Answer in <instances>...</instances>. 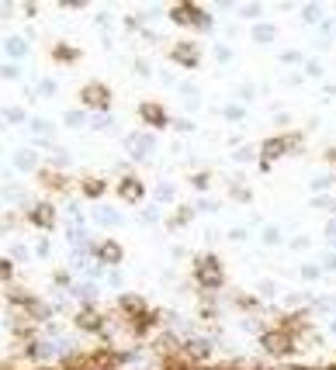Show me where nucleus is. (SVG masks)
Instances as JSON below:
<instances>
[{"label": "nucleus", "mask_w": 336, "mask_h": 370, "mask_svg": "<svg viewBox=\"0 0 336 370\" xmlns=\"http://www.w3.org/2000/svg\"><path fill=\"white\" fill-rule=\"evenodd\" d=\"M301 146H305V135H301V132H277V135L263 139V142H260V170L267 173L277 159H284L288 153H298Z\"/></svg>", "instance_id": "f257e3e1"}, {"label": "nucleus", "mask_w": 336, "mask_h": 370, "mask_svg": "<svg viewBox=\"0 0 336 370\" xmlns=\"http://www.w3.org/2000/svg\"><path fill=\"white\" fill-rule=\"evenodd\" d=\"M191 277H194V284H198L201 291H208V294L225 287V266H222V260H218L215 253H201V256H194Z\"/></svg>", "instance_id": "f03ea898"}, {"label": "nucleus", "mask_w": 336, "mask_h": 370, "mask_svg": "<svg viewBox=\"0 0 336 370\" xmlns=\"http://www.w3.org/2000/svg\"><path fill=\"white\" fill-rule=\"evenodd\" d=\"M260 349L270 356V360H288L298 353V339H291L288 332H281L277 325H267L260 332Z\"/></svg>", "instance_id": "7ed1b4c3"}, {"label": "nucleus", "mask_w": 336, "mask_h": 370, "mask_svg": "<svg viewBox=\"0 0 336 370\" xmlns=\"http://www.w3.org/2000/svg\"><path fill=\"white\" fill-rule=\"evenodd\" d=\"M170 21L180 25V28H198V32H208L212 28V14L198 4H174L170 8Z\"/></svg>", "instance_id": "20e7f679"}, {"label": "nucleus", "mask_w": 336, "mask_h": 370, "mask_svg": "<svg viewBox=\"0 0 336 370\" xmlns=\"http://www.w3.org/2000/svg\"><path fill=\"white\" fill-rule=\"evenodd\" d=\"M80 104H84L87 111H108V108L115 104L111 87H108V84H101V80L84 84V87H80Z\"/></svg>", "instance_id": "39448f33"}, {"label": "nucleus", "mask_w": 336, "mask_h": 370, "mask_svg": "<svg viewBox=\"0 0 336 370\" xmlns=\"http://www.w3.org/2000/svg\"><path fill=\"white\" fill-rule=\"evenodd\" d=\"M73 325L80 329V332H87V335H101V339H108V318H104V311L101 308H94V304H84L77 315H73Z\"/></svg>", "instance_id": "423d86ee"}, {"label": "nucleus", "mask_w": 336, "mask_h": 370, "mask_svg": "<svg viewBox=\"0 0 336 370\" xmlns=\"http://www.w3.org/2000/svg\"><path fill=\"white\" fill-rule=\"evenodd\" d=\"M25 222H28L32 228L53 232V228L59 225V218H56V204H53V201H39V204H32L28 215H25Z\"/></svg>", "instance_id": "0eeeda50"}, {"label": "nucleus", "mask_w": 336, "mask_h": 370, "mask_svg": "<svg viewBox=\"0 0 336 370\" xmlns=\"http://www.w3.org/2000/svg\"><path fill=\"white\" fill-rule=\"evenodd\" d=\"M35 180H39V187L49 191V194H66V191L73 187V180H70L63 170H56V166H42V170L35 173Z\"/></svg>", "instance_id": "6e6552de"}, {"label": "nucleus", "mask_w": 336, "mask_h": 370, "mask_svg": "<svg viewBox=\"0 0 336 370\" xmlns=\"http://www.w3.org/2000/svg\"><path fill=\"white\" fill-rule=\"evenodd\" d=\"M139 121H142L146 128L163 132V128L170 125V115H167V108H163L160 101H142V104H139Z\"/></svg>", "instance_id": "1a4fd4ad"}, {"label": "nucleus", "mask_w": 336, "mask_h": 370, "mask_svg": "<svg viewBox=\"0 0 336 370\" xmlns=\"http://www.w3.org/2000/svg\"><path fill=\"white\" fill-rule=\"evenodd\" d=\"M170 63H177L184 70H198L201 66V46H194V42H174Z\"/></svg>", "instance_id": "9d476101"}, {"label": "nucleus", "mask_w": 336, "mask_h": 370, "mask_svg": "<svg viewBox=\"0 0 336 370\" xmlns=\"http://www.w3.org/2000/svg\"><path fill=\"white\" fill-rule=\"evenodd\" d=\"M115 194H118V201L122 204H139V201H146V184L139 180V177H122L118 180V187H115Z\"/></svg>", "instance_id": "9b49d317"}, {"label": "nucleus", "mask_w": 336, "mask_h": 370, "mask_svg": "<svg viewBox=\"0 0 336 370\" xmlns=\"http://www.w3.org/2000/svg\"><path fill=\"white\" fill-rule=\"evenodd\" d=\"M277 329L288 332L291 339H301V335H308L312 325H308V315H305V311H288V315L277 318Z\"/></svg>", "instance_id": "f8f14e48"}, {"label": "nucleus", "mask_w": 336, "mask_h": 370, "mask_svg": "<svg viewBox=\"0 0 336 370\" xmlns=\"http://www.w3.org/2000/svg\"><path fill=\"white\" fill-rule=\"evenodd\" d=\"M94 256H97V263H104V266H118V263L125 260V249H122L118 239H101V242L94 246Z\"/></svg>", "instance_id": "ddd939ff"}, {"label": "nucleus", "mask_w": 336, "mask_h": 370, "mask_svg": "<svg viewBox=\"0 0 336 370\" xmlns=\"http://www.w3.org/2000/svg\"><path fill=\"white\" fill-rule=\"evenodd\" d=\"M115 308H118V315H122L125 322H136L139 315H146V311H149L146 298H139V294H122V298L115 301Z\"/></svg>", "instance_id": "4468645a"}, {"label": "nucleus", "mask_w": 336, "mask_h": 370, "mask_svg": "<svg viewBox=\"0 0 336 370\" xmlns=\"http://www.w3.org/2000/svg\"><path fill=\"white\" fill-rule=\"evenodd\" d=\"M160 318H163V315H160L156 308H149L146 315H139L136 322H125V325H129V332H132L136 339H149V335L156 332V325H160Z\"/></svg>", "instance_id": "2eb2a0df"}, {"label": "nucleus", "mask_w": 336, "mask_h": 370, "mask_svg": "<svg viewBox=\"0 0 336 370\" xmlns=\"http://www.w3.org/2000/svg\"><path fill=\"white\" fill-rule=\"evenodd\" d=\"M191 363H198V367H205L208 360H212V342L208 339H187L184 342V349H180Z\"/></svg>", "instance_id": "dca6fc26"}, {"label": "nucleus", "mask_w": 336, "mask_h": 370, "mask_svg": "<svg viewBox=\"0 0 336 370\" xmlns=\"http://www.w3.org/2000/svg\"><path fill=\"white\" fill-rule=\"evenodd\" d=\"M49 59H53L56 66H77V63H80V49L70 46V42H56V46L49 49Z\"/></svg>", "instance_id": "f3484780"}, {"label": "nucleus", "mask_w": 336, "mask_h": 370, "mask_svg": "<svg viewBox=\"0 0 336 370\" xmlns=\"http://www.w3.org/2000/svg\"><path fill=\"white\" fill-rule=\"evenodd\" d=\"M4 298H8V308H11V311H21V308H32V304L39 301V298H35V294H32L28 287H15V284L8 287V294H4Z\"/></svg>", "instance_id": "a211bd4d"}, {"label": "nucleus", "mask_w": 336, "mask_h": 370, "mask_svg": "<svg viewBox=\"0 0 336 370\" xmlns=\"http://www.w3.org/2000/svg\"><path fill=\"white\" fill-rule=\"evenodd\" d=\"M184 349V342L174 335V332H160L156 339H153V353L163 360V356H174V353H180Z\"/></svg>", "instance_id": "6ab92c4d"}, {"label": "nucleus", "mask_w": 336, "mask_h": 370, "mask_svg": "<svg viewBox=\"0 0 336 370\" xmlns=\"http://www.w3.org/2000/svg\"><path fill=\"white\" fill-rule=\"evenodd\" d=\"M80 194H84L87 201H101V197L108 194V180H101V177H84V180H80Z\"/></svg>", "instance_id": "aec40b11"}, {"label": "nucleus", "mask_w": 336, "mask_h": 370, "mask_svg": "<svg viewBox=\"0 0 336 370\" xmlns=\"http://www.w3.org/2000/svg\"><path fill=\"white\" fill-rule=\"evenodd\" d=\"M160 370H201V367L191 363L184 353H174V356H163V360H160Z\"/></svg>", "instance_id": "412c9836"}, {"label": "nucleus", "mask_w": 336, "mask_h": 370, "mask_svg": "<svg viewBox=\"0 0 336 370\" xmlns=\"http://www.w3.org/2000/svg\"><path fill=\"white\" fill-rule=\"evenodd\" d=\"M194 222V208H187V204H180L170 218H167V228H184V225H191Z\"/></svg>", "instance_id": "4be33fe9"}, {"label": "nucleus", "mask_w": 336, "mask_h": 370, "mask_svg": "<svg viewBox=\"0 0 336 370\" xmlns=\"http://www.w3.org/2000/svg\"><path fill=\"white\" fill-rule=\"evenodd\" d=\"M232 304H236L239 311H260V298H253V294H243V291L232 298Z\"/></svg>", "instance_id": "5701e85b"}, {"label": "nucleus", "mask_w": 336, "mask_h": 370, "mask_svg": "<svg viewBox=\"0 0 336 370\" xmlns=\"http://www.w3.org/2000/svg\"><path fill=\"white\" fill-rule=\"evenodd\" d=\"M0 284H15V260H8V256H0Z\"/></svg>", "instance_id": "b1692460"}, {"label": "nucleus", "mask_w": 336, "mask_h": 370, "mask_svg": "<svg viewBox=\"0 0 336 370\" xmlns=\"http://www.w3.org/2000/svg\"><path fill=\"white\" fill-rule=\"evenodd\" d=\"M253 39H256V42H274V25H256V28H253Z\"/></svg>", "instance_id": "393cba45"}, {"label": "nucleus", "mask_w": 336, "mask_h": 370, "mask_svg": "<svg viewBox=\"0 0 336 370\" xmlns=\"http://www.w3.org/2000/svg\"><path fill=\"white\" fill-rule=\"evenodd\" d=\"M208 184H212V173H208V170H201V173L191 177V187H194V191H208Z\"/></svg>", "instance_id": "a878e982"}, {"label": "nucleus", "mask_w": 336, "mask_h": 370, "mask_svg": "<svg viewBox=\"0 0 336 370\" xmlns=\"http://www.w3.org/2000/svg\"><path fill=\"white\" fill-rule=\"evenodd\" d=\"M229 194H232V201H250V197H253V194H250V191H243V187H232Z\"/></svg>", "instance_id": "bb28decb"}, {"label": "nucleus", "mask_w": 336, "mask_h": 370, "mask_svg": "<svg viewBox=\"0 0 336 370\" xmlns=\"http://www.w3.org/2000/svg\"><path fill=\"white\" fill-rule=\"evenodd\" d=\"M25 52V42L21 39H11V56H21Z\"/></svg>", "instance_id": "cd10ccee"}, {"label": "nucleus", "mask_w": 336, "mask_h": 370, "mask_svg": "<svg viewBox=\"0 0 336 370\" xmlns=\"http://www.w3.org/2000/svg\"><path fill=\"white\" fill-rule=\"evenodd\" d=\"M8 121H25V111H21V108H11V111H8Z\"/></svg>", "instance_id": "c85d7f7f"}, {"label": "nucleus", "mask_w": 336, "mask_h": 370, "mask_svg": "<svg viewBox=\"0 0 336 370\" xmlns=\"http://www.w3.org/2000/svg\"><path fill=\"white\" fill-rule=\"evenodd\" d=\"M53 280H56V284H63V287H66V284H70V273H66V270H56V273H53Z\"/></svg>", "instance_id": "c756f323"}, {"label": "nucleus", "mask_w": 336, "mask_h": 370, "mask_svg": "<svg viewBox=\"0 0 336 370\" xmlns=\"http://www.w3.org/2000/svg\"><path fill=\"white\" fill-rule=\"evenodd\" d=\"M322 159H326V163H329V166H336V146H329V149H326V153H322Z\"/></svg>", "instance_id": "7c9ffc66"}, {"label": "nucleus", "mask_w": 336, "mask_h": 370, "mask_svg": "<svg viewBox=\"0 0 336 370\" xmlns=\"http://www.w3.org/2000/svg\"><path fill=\"white\" fill-rule=\"evenodd\" d=\"M21 14H25V18H35V14H39V8H35V4H25V8H21Z\"/></svg>", "instance_id": "2f4dec72"}, {"label": "nucleus", "mask_w": 336, "mask_h": 370, "mask_svg": "<svg viewBox=\"0 0 336 370\" xmlns=\"http://www.w3.org/2000/svg\"><path fill=\"white\" fill-rule=\"evenodd\" d=\"M301 277H305V280H315V277H319V270H315V266H305V270H301Z\"/></svg>", "instance_id": "473e14b6"}, {"label": "nucleus", "mask_w": 336, "mask_h": 370, "mask_svg": "<svg viewBox=\"0 0 336 370\" xmlns=\"http://www.w3.org/2000/svg\"><path fill=\"white\" fill-rule=\"evenodd\" d=\"M0 77H8V80H15V77H18V70H15V66H4V70H0Z\"/></svg>", "instance_id": "72a5a7b5"}, {"label": "nucleus", "mask_w": 336, "mask_h": 370, "mask_svg": "<svg viewBox=\"0 0 336 370\" xmlns=\"http://www.w3.org/2000/svg\"><path fill=\"white\" fill-rule=\"evenodd\" d=\"M288 370H322V367H305V363H295V367H288Z\"/></svg>", "instance_id": "f704fd0d"}, {"label": "nucleus", "mask_w": 336, "mask_h": 370, "mask_svg": "<svg viewBox=\"0 0 336 370\" xmlns=\"http://www.w3.org/2000/svg\"><path fill=\"white\" fill-rule=\"evenodd\" d=\"M0 370H15V367H11V363H0Z\"/></svg>", "instance_id": "c9c22d12"}, {"label": "nucleus", "mask_w": 336, "mask_h": 370, "mask_svg": "<svg viewBox=\"0 0 336 370\" xmlns=\"http://www.w3.org/2000/svg\"><path fill=\"white\" fill-rule=\"evenodd\" d=\"M333 332H336V322H333Z\"/></svg>", "instance_id": "e433bc0d"}, {"label": "nucleus", "mask_w": 336, "mask_h": 370, "mask_svg": "<svg viewBox=\"0 0 336 370\" xmlns=\"http://www.w3.org/2000/svg\"><path fill=\"white\" fill-rule=\"evenodd\" d=\"M0 308H4V301H0Z\"/></svg>", "instance_id": "4c0bfd02"}, {"label": "nucleus", "mask_w": 336, "mask_h": 370, "mask_svg": "<svg viewBox=\"0 0 336 370\" xmlns=\"http://www.w3.org/2000/svg\"><path fill=\"white\" fill-rule=\"evenodd\" d=\"M28 370H35V367H28Z\"/></svg>", "instance_id": "58836bf2"}]
</instances>
